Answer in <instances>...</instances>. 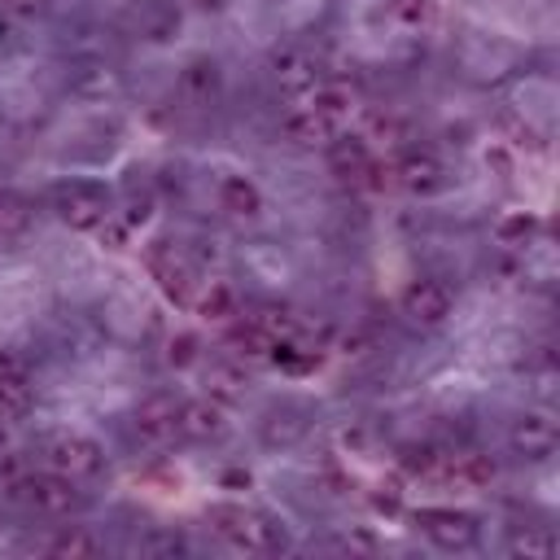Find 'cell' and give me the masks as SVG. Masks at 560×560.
<instances>
[{"label": "cell", "mask_w": 560, "mask_h": 560, "mask_svg": "<svg viewBox=\"0 0 560 560\" xmlns=\"http://www.w3.org/2000/svg\"><path fill=\"white\" fill-rule=\"evenodd\" d=\"M206 525L214 538H223L232 551L245 556H276L289 551V529L280 516L245 508V503H210L206 508Z\"/></svg>", "instance_id": "6da1fadb"}, {"label": "cell", "mask_w": 560, "mask_h": 560, "mask_svg": "<svg viewBox=\"0 0 560 560\" xmlns=\"http://www.w3.org/2000/svg\"><path fill=\"white\" fill-rule=\"evenodd\" d=\"M346 118H350V92L337 83H319L306 105H293L280 118V131H284V140H293L302 149H315V144H328Z\"/></svg>", "instance_id": "7a4b0ae2"}, {"label": "cell", "mask_w": 560, "mask_h": 560, "mask_svg": "<svg viewBox=\"0 0 560 560\" xmlns=\"http://www.w3.org/2000/svg\"><path fill=\"white\" fill-rule=\"evenodd\" d=\"M9 494L31 512V516H44V521H70L79 508H83V490L74 477L66 472H52V468H26L22 477L9 481Z\"/></svg>", "instance_id": "3957f363"}, {"label": "cell", "mask_w": 560, "mask_h": 560, "mask_svg": "<svg viewBox=\"0 0 560 560\" xmlns=\"http://www.w3.org/2000/svg\"><path fill=\"white\" fill-rule=\"evenodd\" d=\"M48 210L70 228V232H96L114 214V197L101 179H57L48 188Z\"/></svg>", "instance_id": "277c9868"}, {"label": "cell", "mask_w": 560, "mask_h": 560, "mask_svg": "<svg viewBox=\"0 0 560 560\" xmlns=\"http://www.w3.org/2000/svg\"><path fill=\"white\" fill-rule=\"evenodd\" d=\"M39 464L52 468V472H66L74 481H88V477H101L105 472V451L96 438L88 433H74V429H52L39 438Z\"/></svg>", "instance_id": "5b68a950"}, {"label": "cell", "mask_w": 560, "mask_h": 560, "mask_svg": "<svg viewBox=\"0 0 560 560\" xmlns=\"http://www.w3.org/2000/svg\"><path fill=\"white\" fill-rule=\"evenodd\" d=\"M411 525L438 551H472L481 542V521L464 508H420L411 512Z\"/></svg>", "instance_id": "8992f818"}, {"label": "cell", "mask_w": 560, "mask_h": 560, "mask_svg": "<svg viewBox=\"0 0 560 560\" xmlns=\"http://www.w3.org/2000/svg\"><path fill=\"white\" fill-rule=\"evenodd\" d=\"M389 184H398L402 192H411V197L424 201V197H438V192L451 188V171H446V162L433 149L411 144V149H402L389 162Z\"/></svg>", "instance_id": "52a82bcc"}, {"label": "cell", "mask_w": 560, "mask_h": 560, "mask_svg": "<svg viewBox=\"0 0 560 560\" xmlns=\"http://www.w3.org/2000/svg\"><path fill=\"white\" fill-rule=\"evenodd\" d=\"M324 162L328 171L341 179V184H368V188H381V162L372 158V144L354 131H337L328 144H324Z\"/></svg>", "instance_id": "ba28073f"}, {"label": "cell", "mask_w": 560, "mask_h": 560, "mask_svg": "<svg viewBox=\"0 0 560 560\" xmlns=\"http://www.w3.org/2000/svg\"><path fill=\"white\" fill-rule=\"evenodd\" d=\"M451 306H455V293H451V284L438 280V276H416V280L402 289V298H398L402 319L416 324V328H442V324L451 319Z\"/></svg>", "instance_id": "9c48e42d"}, {"label": "cell", "mask_w": 560, "mask_h": 560, "mask_svg": "<svg viewBox=\"0 0 560 560\" xmlns=\"http://www.w3.org/2000/svg\"><path fill=\"white\" fill-rule=\"evenodd\" d=\"M267 70H271V83L280 96H311L319 83H324V70H319V57L302 44H284L267 57Z\"/></svg>", "instance_id": "30bf717a"}, {"label": "cell", "mask_w": 560, "mask_h": 560, "mask_svg": "<svg viewBox=\"0 0 560 560\" xmlns=\"http://www.w3.org/2000/svg\"><path fill=\"white\" fill-rule=\"evenodd\" d=\"M131 429H136L140 446H149V451L171 446L179 438V394L158 389V394L140 398V407L131 411Z\"/></svg>", "instance_id": "8fae6325"}, {"label": "cell", "mask_w": 560, "mask_h": 560, "mask_svg": "<svg viewBox=\"0 0 560 560\" xmlns=\"http://www.w3.org/2000/svg\"><path fill=\"white\" fill-rule=\"evenodd\" d=\"M149 276L158 280V289L166 293V302L175 306H188L192 302V289H197V267L188 262V254L171 241H153L149 245Z\"/></svg>", "instance_id": "7c38bea8"}, {"label": "cell", "mask_w": 560, "mask_h": 560, "mask_svg": "<svg viewBox=\"0 0 560 560\" xmlns=\"http://www.w3.org/2000/svg\"><path fill=\"white\" fill-rule=\"evenodd\" d=\"M232 433V420H228V407L210 394L201 398H179V438L184 442H197V446H210V442H223Z\"/></svg>", "instance_id": "4fadbf2b"}, {"label": "cell", "mask_w": 560, "mask_h": 560, "mask_svg": "<svg viewBox=\"0 0 560 560\" xmlns=\"http://www.w3.org/2000/svg\"><path fill=\"white\" fill-rule=\"evenodd\" d=\"M35 411V385H31V368L18 350H0V420L18 424Z\"/></svg>", "instance_id": "5bb4252c"}, {"label": "cell", "mask_w": 560, "mask_h": 560, "mask_svg": "<svg viewBox=\"0 0 560 560\" xmlns=\"http://www.w3.org/2000/svg\"><path fill=\"white\" fill-rule=\"evenodd\" d=\"M175 92H179V101L188 105V109H210V105H219V96H223V66L214 61V57H188L184 66H179V74H175Z\"/></svg>", "instance_id": "9a60e30c"}, {"label": "cell", "mask_w": 560, "mask_h": 560, "mask_svg": "<svg viewBox=\"0 0 560 560\" xmlns=\"http://www.w3.org/2000/svg\"><path fill=\"white\" fill-rule=\"evenodd\" d=\"M556 442H560V433H556V420H551L547 411H525V416H516L512 429H508V446H512L521 459H529V464L551 459V455H556Z\"/></svg>", "instance_id": "2e32d148"}, {"label": "cell", "mask_w": 560, "mask_h": 560, "mask_svg": "<svg viewBox=\"0 0 560 560\" xmlns=\"http://www.w3.org/2000/svg\"><path fill=\"white\" fill-rule=\"evenodd\" d=\"M127 31L136 39H149V44H166L175 31H179V9L171 0H131V9L122 13Z\"/></svg>", "instance_id": "e0dca14e"}, {"label": "cell", "mask_w": 560, "mask_h": 560, "mask_svg": "<svg viewBox=\"0 0 560 560\" xmlns=\"http://www.w3.org/2000/svg\"><path fill=\"white\" fill-rule=\"evenodd\" d=\"M433 477H446V481L459 486V490H481V486L494 481V459H490V455H477V451H455V455L442 451Z\"/></svg>", "instance_id": "ac0fdd59"}, {"label": "cell", "mask_w": 560, "mask_h": 560, "mask_svg": "<svg viewBox=\"0 0 560 560\" xmlns=\"http://www.w3.org/2000/svg\"><path fill=\"white\" fill-rule=\"evenodd\" d=\"M219 210L232 214V219H241V223H254V219L262 214V192H258V184L245 179V175H223V179H219Z\"/></svg>", "instance_id": "d6986e66"}, {"label": "cell", "mask_w": 560, "mask_h": 560, "mask_svg": "<svg viewBox=\"0 0 560 560\" xmlns=\"http://www.w3.org/2000/svg\"><path fill=\"white\" fill-rule=\"evenodd\" d=\"M48 556H61V560H79V556H101L105 542L88 529V525H57V534L44 542Z\"/></svg>", "instance_id": "ffe728a7"}, {"label": "cell", "mask_w": 560, "mask_h": 560, "mask_svg": "<svg viewBox=\"0 0 560 560\" xmlns=\"http://www.w3.org/2000/svg\"><path fill=\"white\" fill-rule=\"evenodd\" d=\"M245 389H249V376L236 368V359H219V363L206 368V394L219 398L223 407L236 402V398H245Z\"/></svg>", "instance_id": "44dd1931"}, {"label": "cell", "mask_w": 560, "mask_h": 560, "mask_svg": "<svg viewBox=\"0 0 560 560\" xmlns=\"http://www.w3.org/2000/svg\"><path fill=\"white\" fill-rule=\"evenodd\" d=\"M31 219H35L31 201H26L22 192L4 188V192H0V245H9V241H22V236L31 232Z\"/></svg>", "instance_id": "7402d4cb"}, {"label": "cell", "mask_w": 560, "mask_h": 560, "mask_svg": "<svg viewBox=\"0 0 560 560\" xmlns=\"http://www.w3.org/2000/svg\"><path fill=\"white\" fill-rule=\"evenodd\" d=\"M197 315L210 319V324H223L232 315H241V302H236V289L223 284V280H210V289L197 298Z\"/></svg>", "instance_id": "603a6c76"}, {"label": "cell", "mask_w": 560, "mask_h": 560, "mask_svg": "<svg viewBox=\"0 0 560 560\" xmlns=\"http://www.w3.org/2000/svg\"><path fill=\"white\" fill-rule=\"evenodd\" d=\"M389 22L402 26V31H429L438 22V4L433 0H389L385 4Z\"/></svg>", "instance_id": "cb8c5ba5"}, {"label": "cell", "mask_w": 560, "mask_h": 560, "mask_svg": "<svg viewBox=\"0 0 560 560\" xmlns=\"http://www.w3.org/2000/svg\"><path fill=\"white\" fill-rule=\"evenodd\" d=\"M245 319L249 324H258L271 341L276 337H298V315L289 311V306H276V302H262V306H254V311H245Z\"/></svg>", "instance_id": "d4e9b609"}, {"label": "cell", "mask_w": 560, "mask_h": 560, "mask_svg": "<svg viewBox=\"0 0 560 560\" xmlns=\"http://www.w3.org/2000/svg\"><path fill=\"white\" fill-rule=\"evenodd\" d=\"M228 346H232V359H267L271 337H267L258 324H249V319L241 315V319H236V328L228 332Z\"/></svg>", "instance_id": "484cf974"}, {"label": "cell", "mask_w": 560, "mask_h": 560, "mask_svg": "<svg viewBox=\"0 0 560 560\" xmlns=\"http://www.w3.org/2000/svg\"><path fill=\"white\" fill-rule=\"evenodd\" d=\"M534 232H538V219L534 214H508V219H499V228H494V236H499V245H529L534 241Z\"/></svg>", "instance_id": "4316f807"}, {"label": "cell", "mask_w": 560, "mask_h": 560, "mask_svg": "<svg viewBox=\"0 0 560 560\" xmlns=\"http://www.w3.org/2000/svg\"><path fill=\"white\" fill-rule=\"evenodd\" d=\"M438 459H442V451H438L433 442H407V446L398 451V464H402L407 472H420V477H433Z\"/></svg>", "instance_id": "83f0119b"}, {"label": "cell", "mask_w": 560, "mask_h": 560, "mask_svg": "<svg viewBox=\"0 0 560 560\" xmlns=\"http://www.w3.org/2000/svg\"><path fill=\"white\" fill-rule=\"evenodd\" d=\"M551 551H556V538H551V534L525 529V534H516V538H512V556H538V560H547Z\"/></svg>", "instance_id": "f1b7e54d"}, {"label": "cell", "mask_w": 560, "mask_h": 560, "mask_svg": "<svg viewBox=\"0 0 560 560\" xmlns=\"http://www.w3.org/2000/svg\"><path fill=\"white\" fill-rule=\"evenodd\" d=\"M192 359H197V337H192V332L175 337V341H171V363H175V368H188Z\"/></svg>", "instance_id": "f546056e"}, {"label": "cell", "mask_w": 560, "mask_h": 560, "mask_svg": "<svg viewBox=\"0 0 560 560\" xmlns=\"http://www.w3.org/2000/svg\"><path fill=\"white\" fill-rule=\"evenodd\" d=\"M144 551H158V556H175V551H188V542L179 534H158L144 542Z\"/></svg>", "instance_id": "4dcf8cb0"}, {"label": "cell", "mask_w": 560, "mask_h": 560, "mask_svg": "<svg viewBox=\"0 0 560 560\" xmlns=\"http://www.w3.org/2000/svg\"><path fill=\"white\" fill-rule=\"evenodd\" d=\"M0 39H4V22H0Z\"/></svg>", "instance_id": "1f68e13d"}, {"label": "cell", "mask_w": 560, "mask_h": 560, "mask_svg": "<svg viewBox=\"0 0 560 560\" xmlns=\"http://www.w3.org/2000/svg\"><path fill=\"white\" fill-rule=\"evenodd\" d=\"M0 424H4V420H0ZM0 442H4V429H0Z\"/></svg>", "instance_id": "d6a6232c"}]
</instances>
